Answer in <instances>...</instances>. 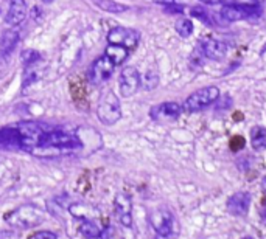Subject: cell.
Returning <instances> with one entry per match:
<instances>
[{
  "label": "cell",
  "instance_id": "obj_1",
  "mask_svg": "<svg viewBox=\"0 0 266 239\" xmlns=\"http://www.w3.org/2000/svg\"><path fill=\"white\" fill-rule=\"evenodd\" d=\"M44 219H45V213L39 207L33 205V204L22 205L19 208L10 211L5 216L7 224L13 228H17V230L34 228V227L41 225L44 222Z\"/></svg>",
  "mask_w": 266,
  "mask_h": 239
},
{
  "label": "cell",
  "instance_id": "obj_2",
  "mask_svg": "<svg viewBox=\"0 0 266 239\" xmlns=\"http://www.w3.org/2000/svg\"><path fill=\"white\" fill-rule=\"evenodd\" d=\"M150 225L154 230V239H176V219L168 208L153 210Z\"/></svg>",
  "mask_w": 266,
  "mask_h": 239
},
{
  "label": "cell",
  "instance_id": "obj_3",
  "mask_svg": "<svg viewBox=\"0 0 266 239\" xmlns=\"http://www.w3.org/2000/svg\"><path fill=\"white\" fill-rule=\"evenodd\" d=\"M97 115H98V120L106 126H112L121 118L120 101L111 89L103 92V95L98 101Z\"/></svg>",
  "mask_w": 266,
  "mask_h": 239
},
{
  "label": "cell",
  "instance_id": "obj_4",
  "mask_svg": "<svg viewBox=\"0 0 266 239\" xmlns=\"http://www.w3.org/2000/svg\"><path fill=\"white\" fill-rule=\"evenodd\" d=\"M218 98H220V89L218 87H215V86L203 87L196 92H193V94L184 101L182 110H185V112H188V114L200 112V110L206 109L207 106L214 104Z\"/></svg>",
  "mask_w": 266,
  "mask_h": 239
},
{
  "label": "cell",
  "instance_id": "obj_5",
  "mask_svg": "<svg viewBox=\"0 0 266 239\" xmlns=\"http://www.w3.org/2000/svg\"><path fill=\"white\" fill-rule=\"evenodd\" d=\"M16 131L21 137V148L25 151H31L33 148H36L41 143L42 135L45 131L41 127V124L34 123V121H22L19 124H16Z\"/></svg>",
  "mask_w": 266,
  "mask_h": 239
},
{
  "label": "cell",
  "instance_id": "obj_6",
  "mask_svg": "<svg viewBox=\"0 0 266 239\" xmlns=\"http://www.w3.org/2000/svg\"><path fill=\"white\" fill-rule=\"evenodd\" d=\"M114 67H115V64L106 56V54H103V56L95 59V62L91 65V70H89V81H91L94 86H100V84L106 83L112 76Z\"/></svg>",
  "mask_w": 266,
  "mask_h": 239
},
{
  "label": "cell",
  "instance_id": "obj_7",
  "mask_svg": "<svg viewBox=\"0 0 266 239\" xmlns=\"http://www.w3.org/2000/svg\"><path fill=\"white\" fill-rule=\"evenodd\" d=\"M140 41V33L132 30V28H126V27H115L108 33V42L109 44H115V45H121L128 50H132L137 47Z\"/></svg>",
  "mask_w": 266,
  "mask_h": 239
},
{
  "label": "cell",
  "instance_id": "obj_8",
  "mask_svg": "<svg viewBox=\"0 0 266 239\" xmlns=\"http://www.w3.org/2000/svg\"><path fill=\"white\" fill-rule=\"evenodd\" d=\"M260 13V7L255 5H237V4H229L223 5L221 8V17L227 22H238L243 19H249Z\"/></svg>",
  "mask_w": 266,
  "mask_h": 239
},
{
  "label": "cell",
  "instance_id": "obj_9",
  "mask_svg": "<svg viewBox=\"0 0 266 239\" xmlns=\"http://www.w3.org/2000/svg\"><path fill=\"white\" fill-rule=\"evenodd\" d=\"M114 211L117 214L118 222L131 228L132 227V200L126 193H117L114 197Z\"/></svg>",
  "mask_w": 266,
  "mask_h": 239
},
{
  "label": "cell",
  "instance_id": "obj_10",
  "mask_svg": "<svg viewBox=\"0 0 266 239\" xmlns=\"http://www.w3.org/2000/svg\"><path fill=\"white\" fill-rule=\"evenodd\" d=\"M140 84H142L140 75L134 67H125L121 70L120 78H118V87H120V94L123 97L125 98L132 97L139 90Z\"/></svg>",
  "mask_w": 266,
  "mask_h": 239
},
{
  "label": "cell",
  "instance_id": "obj_11",
  "mask_svg": "<svg viewBox=\"0 0 266 239\" xmlns=\"http://www.w3.org/2000/svg\"><path fill=\"white\" fill-rule=\"evenodd\" d=\"M181 114H182V106L173 101L153 106L150 110V117L156 121H173L176 118H179Z\"/></svg>",
  "mask_w": 266,
  "mask_h": 239
},
{
  "label": "cell",
  "instance_id": "obj_12",
  "mask_svg": "<svg viewBox=\"0 0 266 239\" xmlns=\"http://www.w3.org/2000/svg\"><path fill=\"white\" fill-rule=\"evenodd\" d=\"M226 207H227V211L232 216H237V217L246 216L247 211H249V207H251V196H249V193L238 191V193L232 194L227 199V205Z\"/></svg>",
  "mask_w": 266,
  "mask_h": 239
},
{
  "label": "cell",
  "instance_id": "obj_13",
  "mask_svg": "<svg viewBox=\"0 0 266 239\" xmlns=\"http://www.w3.org/2000/svg\"><path fill=\"white\" fill-rule=\"evenodd\" d=\"M200 48L203 51V54L209 59H214V61H218V59H223L227 53V47L224 42L218 41V39H212V38H206V39H201L200 42Z\"/></svg>",
  "mask_w": 266,
  "mask_h": 239
},
{
  "label": "cell",
  "instance_id": "obj_14",
  "mask_svg": "<svg viewBox=\"0 0 266 239\" xmlns=\"http://www.w3.org/2000/svg\"><path fill=\"white\" fill-rule=\"evenodd\" d=\"M25 16H27L25 0H11L8 11L5 14V22L10 27H17L25 21Z\"/></svg>",
  "mask_w": 266,
  "mask_h": 239
},
{
  "label": "cell",
  "instance_id": "obj_15",
  "mask_svg": "<svg viewBox=\"0 0 266 239\" xmlns=\"http://www.w3.org/2000/svg\"><path fill=\"white\" fill-rule=\"evenodd\" d=\"M69 211L74 217L77 219H94V217H98L100 216V210L94 205H89V204H72L69 207Z\"/></svg>",
  "mask_w": 266,
  "mask_h": 239
},
{
  "label": "cell",
  "instance_id": "obj_16",
  "mask_svg": "<svg viewBox=\"0 0 266 239\" xmlns=\"http://www.w3.org/2000/svg\"><path fill=\"white\" fill-rule=\"evenodd\" d=\"M19 42V33L14 30H7L0 36V56H8Z\"/></svg>",
  "mask_w": 266,
  "mask_h": 239
},
{
  "label": "cell",
  "instance_id": "obj_17",
  "mask_svg": "<svg viewBox=\"0 0 266 239\" xmlns=\"http://www.w3.org/2000/svg\"><path fill=\"white\" fill-rule=\"evenodd\" d=\"M128 53H129L128 48L121 47V45H115V44H109L108 47H106V51H104L106 56H108L115 65H120V64L125 62L126 58H128Z\"/></svg>",
  "mask_w": 266,
  "mask_h": 239
},
{
  "label": "cell",
  "instance_id": "obj_18",
  "mask_svg": "<svg viewBox=\"0 0 266 239\" xmlns=\"http://www.w3.org/2000/svg\"><path fill=\"white\" fill-rule=\"evenodd\" d=\"M92 4L100 8L101 11H106V13H112V14H118V13H125L128 10L126 5L123 4H118L115 0H92Z\"/></svg>",
  "mask_w": 266,
  "mask_h": 239
},
{
  "label": "cell",
  "instance_id": "obj_19",
  "mask_svg": "<svg viewBox=\"0 0 266 239\" xmlns=\"http://www.w3.org/2000/svg\"><path fill=\"white\" fill-rule=\"evenodd\" d=\"M80 233L86 239H100L101 228L94 222L92 219H83V222L80 224Z\"/></svg>",
  "mask_w": 266,
  "mask_h": 239
},
{
  "label": "cell",
  "instance_id": "obj_20",
  "mask_svg": "<svg viewBox=\"0 0 266 239\" xmlns=\"http://www.w3.org/2000/svg\"><path fill=\"white\" fill-rule=\"evenodd\" d=\"M251 144L255 151H261L266 148V127H252L251 131Z\"/></svg>",
  "mask_w": 266,
  "mask_h": 239
},
{
  "label": "cell",
  "instance_id": "obj_21",
  "mask_svg": "<svg viewBox=\"0 0 266 239\" xmlns=\"http://www.w3.org/2000/svg\"><path fill=\"white\" fill-rule=\"evenodd\" d=\"M177 34L181 36V38H188L193 33V22L190 19H179L174 25Z\"/></svg>",
  "mask_w": 266,
  "mask_h": 239
},
{
  "label": "cell",
  "instance_id": "obj_22",
  "mask_svg": "<svg viewBox=\"0 0 266 239\" xmlns=\"http://www.w3.org/2000/svg\"><path fill=\"white\" fill-rule=\"evenodd\" d=\"M21 58H22L24 65H25V67H30V65H34V64H38V62L41 61V54H39L36 50L27 48V50L22 51Z\"/></svg>",
  "mask_w": 266,
  "mask_h": 239
},
{
  "label": "cell",
  "instance_id": "obj_23",
  "mask_svg": "<svg viewBox=\"0 0 266 239\" xmlns=\"http://www.w3.org/2000/svg\"><path fill=\"white\" fill-rule=\"evenodd\" d=\"M190 14L194 17V19L201 21L203 24L212 25V16H210V13H209L204 7H193V8L190 10Z\"/></svg>",
  "mask_w": 266,
  "mask_h": 239
},
{
  "label": "cell",
  "instance_id": "obj_24",
  "mask_svg": "<svg viewBox=\"0 0 266 239\" xmlns=\"http://www.w3.org/2000/svg\"><path fill=\"white\" fill-rule=\"evenodd\" d=\"M41 78V73L38 71V68H34V65L27 67L25 73H24V87H28L30 84L36 83Z\"/></svg>",
  "mask_w": 266,
  "mask_h": 239
},
{
  "label": "cell",
  "instance_id": "obj_25",
  "mask_svg": "<svg viewBox=\"0 0 266 239\" xmlns=\"http://www.w3.org/2000/svg\"><path fill=\"white\" fill-rule=\"evenodd\" d=\"M157 83H159V76H157V73L150 70L147 71V75L144 76V81H142V84H144V87L147 90H151L154 87H157Z\"/></svg>",
  "mask_w": 266,
  "mask_h": 239
},
{
  "label": "cell",
  "instance_id": "obj_26",
  "mask_svg": "<svg viewBox=\"0 0 266 239\" xmlns=\"http://www.w3.org/2000/svg\"><path fill=\"white\" fill-rule=\"evenodd\" d=\"M33 239H58V234L53 231H47V230H41L33 234Z\"/></svg>",
  "mask_w": 266,
  "mask_h": 239
},
{
  "label": "cell",
  "instance_id": "obj_27",
  "mask_svg": "<svg viewBox=\"0 0 266 239\" xmlns=\"http://www.w3.org/2000/svg\"><path fill=\"white\" fill-rule=\"evenodd\" d=\"M0 239H21L17 230H0Z\"/></svg>",
  "mask_w": 266,
  "mask_h": 239
},
{
  "label": "cell",
  "instance_id": "obj_28",
  "mask_svg": "<svg viewBox=\"0 0 266 239\" xmlns=\"http://www.w3.org/2000/svg\"><path fill=\"white\" fill-rule=\"evenodd\" d=\"M206 5H229L234 4V0H201Z\"/></svg>",
  "mask_w": 266,
  "mask_h": 239
},
{
  "label": "cell",
  "instance_id": "obj_29",
  "mask_svg": "<svg viewBox=\"0 0 266 239\" xmlns=\"http://www.w3.org/2000/svg\"><path fill=\"white\" fill-rule=\"evenodd\" d=\"M112 234H114V228L112 227H104V228H101L100 239H109Z\"/></svg>",
  "mask_w": 266,
  "mask_h": 239
},
{
  "label": "cell",
  "instance_id": "obj_30",
  "mask_svg": "<svg viewBox=\"0 0 266 239\" xmlns=\"http://www.w3.org/2000/svg\"><path fill=\"white\" fill-rule=\"evenodd\" d=\"M154 2L161 5H171V4H176V0H154Z\"/></svg>",
  "mask_w": 266,
  "mask_h": 239
},
{
  "label": "cell",
  "instance_id": "obj_31",
  "mask_svg": "<svg viewBox=\"0 0 266 239\" xmlns=\"http://www.w3.org/2000/svg\"><path fill=\"white\" fill-rule=\"evenodd\" d=\"M42 2H45V4H50V2H51V0H42Z\"/></svg>",
  "mask_w": 266,
  "mask_h": 239
}]
</instances>
